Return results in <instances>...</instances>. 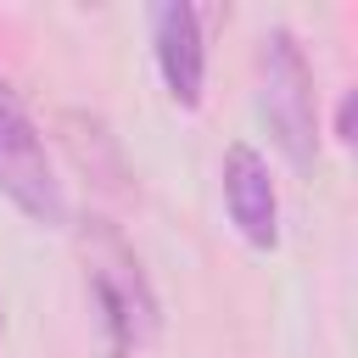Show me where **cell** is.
I'll list each match as a JSON object with an SVG mask.
<instances>
[{"label":"cell","instance_id":"cell-1","mask_svg":"<svg viewBox=\"0 0 358 358\" xmlns=\"http://www.w3.org/2000/svg\"><path fill=\"white\" fill-rule=\"evenodd\" d=\"M84 263H90V296H95V308L106 319L112 352L129 358V352L151 347L157 341V324H162L157 291L145 285L140 257L129 252V241L106 218H90L84 224Z\"/></svg>","mask_w":358,"mask_h":358},{"label":"cell","instance_id":"cell-2","mask_svg":"<svg viewBox=\"0 0 358 358\" xmlns=\"http://www.w3.org/2000/svg\"><path fill=\"white\" fill-rule=\"evenodd\" d=\"M257 112L285 151L291 168L319 162V101H313V67L291 28H268L257 39Z\"/></svg>","mask_w":358,"mask_h":358},{"label":"cell","instance_id":"cell-3","mask_svg":"<svg viewBox=\"0 0 358 358\" xmlns=\"http://www.w3.org/2000/svg\"><path fill=\"white\" fill-rule=\"evenodd\" d=\"M0 196L34 224H50V229L67 224V190L50 162V145L6 78H0Z\"/></svg>","mask_w":358,"mask_h":358},{"label":"cell","instance_id":"cell-4","mask_svg":"<svg viewBox=\"0 0 358 358\" xmlns=\"http://www.w3.org/2000/svg\"><path fill=\"white\" fill-rule=\"evenodd\" d=\"M224 207H229V224L241 229L246 246L257 252H274L280 241V190H274V173H268V157L246 140H235L224 151Z\"/></svg>","mask_w":358,"mask_h":358},{"label":"cell","instance_id":"cell-5","mask_svg":"<svg viewBox=\"0 0 358 358\" xmlns=\"http://www.w3.org/2000/svg\"><path fill=\"white\" fill-rule=\"evenodd\" d=\"M151 50H157V73L168 84V95L196 112L201 90H207V45H201V11L190 0H162L151 6Z\"/></svg>","mask_w":358,"mask_h":358},{"label":"cell","instance_id":"cell-6","mask_svg":"<svg viewBox=\"0 0 358 358\" xmlns=\"http://www.w3.org/2000/svg\"><path fill=\"white\" fill-rule=\"evenodd\" d=\"M352 112H358V95L347 90L341 106H336V140H341V145H352Z\"/></svg>","mask_w":358,"mask_h":358},{"label":"cell","instance_id":"cell-7","mask_svg":"<svg viewBox=\"0 0 358 358\" xmlns=\"http://www.w3.org/2000/svg\"><path fill=\"white\" fill-rule=\"evenodd\" d=\"M0 330H6V308H0Z\"/></svg>","mask_w":358,"mask_h":358}]
</instances>
